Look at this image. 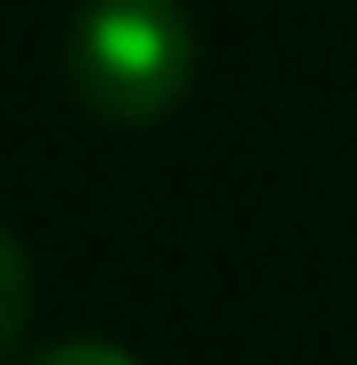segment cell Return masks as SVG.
<instances>
[{
  "label": "cell",
  "instance_id": "6da1fadb",
  "mask_svg": "<svg viewBox=\"0 0 357 365\" xmlns=\"http://www.w3.org/2000/svg\"><path fill=\"white\" fill-rule=\"evenodd\" d=\"M195 71V31L179 0H86L71 31V78L93 117L155 125Z\"/></svg>",
  "mask_w": 357,
  "mask_h": 365
},
{
  "label": "cell",
  "instance_id": "7a4b0ae2",
  "mask_svg": "<svg viewBox=\"0 0 357 365\" xmlns=\"http://www.w3.org/2000/svg\"><path fill=\"white\" fill-rule=\"evenodd\" d=\"M24 319H31V264H24V249L0 233V358L16 350Z\"/></svg>",
  "mask_w": 357,
  "mask_h": 365
},
{
  "label": "cell",
  "instance_id": "3957f363",
  "mask_svg": "<svg viewBox=\"0 0 357 365\" xmlns=\"http://www.w3.org/2000/svg\"><path fill=\"white\" fill-rule=\"evenodd\" d=\"M39 365H133L117 342H63V350H47Z\"/></svg>",
  "mask_w": 357,
  "mask_h": 365
}]
</instances>
